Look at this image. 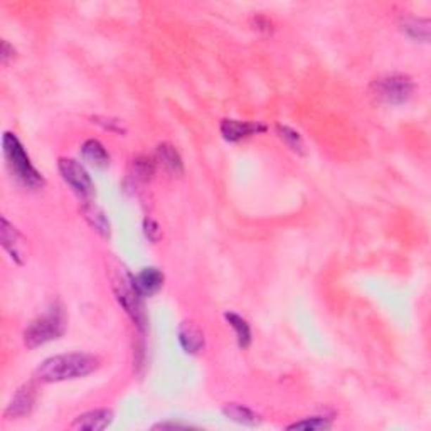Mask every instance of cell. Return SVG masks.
<instances>
[{"mask_svg": "<svg viewBox=\"0 0 431 431\" xmlns=\"http://www.w3.org/2000/svg\"><path fill=\"white\" fill-rule=\"evenodd\" d=\"M266 127L256 122H241V120H223L221 122V134L228 142H240L247 136L263 134Z\"/></svg>", "mask_w": 431, "mask_h": 431, "instance_id": "9c48e42d", "label": "cell"}, {"mask_svg": "<svg viewBox=\"0 0 431 431\" xmlns=\"http://www.w3.org/2000/svg\"><path fill=\"white\" fill-rule=\"evenodd\" d=\"M276 131H278L280 139L283 140V142L287 143L293 152L304 153V142H302V136H300V134H298V131L292 130V128L285 127V125L276 127Z\"/></svg>", "mask_w": 431, "mask_h": 431, "instance_id": "d6986e66", "label": "cell"}, {"mask_svg": "<svg viewBox=\"0 0 431 431\" xmlns=\"http://www.w3.org/2000/svg\"><path fill=\"white\" fill-rule=\"evenodd\" d=\"M224 319H226V322H228L229 326L234 328V332H236V339H238V344H240V347L241 349L250 347V344H251L250 323H247L246 320L241 317V315L234 314V311H226Z\"/></svg>", "mask_w": 431, "mask_h": 431, "instance_id": "e0dca14e", "label": "cell"}, {"mask_svg": "<svg viewBox=\"0 0 431 431\" xmlns=\"http://www.w3.org/2000/svg\"><path fill=\"white\" fill-rule=\"evenodd\" d=\"M157 153H159V159L162 164L165 165V169H169L172 174H182L184 172V164H182L181 155L176 150V147L170 143H160L159 148H157Z\"/></svg>", "mask_w": 431, "mask_h": 431, "instance_id": "ac0fdd59", "label": "cell"}, {"mask_svg": "<svg viewBox=\"0 0 431 431\" xmlns=\"http://www.w3.org/2000/svg\"><path fill=\"white\" fill-rule=\"evenodd\" d=\"M332 426L330 420L322 416H314L307 418V420L297 421V423L287 426V430H310V431H320V430H328Z\"/></svg>", "mask_w": 431, "mask_h": 431, "instance_id": "ffe728a7", "label": "cell"}, {"mask_svg": "<svg viewBox=\"0 0 431 431\" xmlns=\"http://www.w3.org/2000/svg\"><path fill=\"white\" fill-rule=\"evenodd\" d=\"M134 167H135L136 177H140V179H143V181H147V179H150V176H153V170H155V164H153V160L148 159V157H139V159L135 160Z\"/></svg>", "mask_w": 431, "mask_h": 431, "instance_id": "44dd1931", "label": "cell"}, {"mask_svg": "<svg viewBox=\"0 0 431 431\" xmlns=\"http://www.w3.org/2000/svg\"><path fill=\"white\" fill-rule=\"evenodd\" d=\"M100 361L89 354H61L46 359L36 371V378L42 382H61L78 379L95 373Z\"/></svg>", "mask_w": 431, "mask_h": 431, "instance_id": "6da1fadb", "label": "cell"}, {"mask_svg": "<svg viewBox=\"0 0 431 431\" xmlns=\"http://www.w3.org/2000/svg\"><path fill=\"white\" fill-rule=\"evenodd\" d=\"M112 421L113 413L110 409H93V411H88L76 418L72 428L84 431H101L108 428Z\"/></svg>", "mask_w": 431, "mask_h": 431, "instance_id": "8fae6325", "label": "cell"}, {"mask_svg": "<svg viewBox=\"0 0 431 431\" xmlns=\"http://www.w3.org/2000/svg\"><path fill=\"white\" fill-rule=\"evenodd\" d=\"M34 403H36V387L31 382L24 384L19 391L15 392V396L12 398L11 404L6 409V416L11 420L15 418H22L32 411Z\"/></svg>", "mask_w": 431, "mask_h": 431, "instance_id": "30bf717a", "label": "cell"}, {"mask_svg": "<svg viewBox=\"0 0 431 431\" xmlns=\"http://www.w3.org/2000/svg\"><path fill=\"white\" fill-rule=\"evenodd\" d=\"M66 332V315L61 307L54 305L41 317L32 320L24 330V344L27 349H36L41 345L56 340Z\"/></svg>", "mask_w": 431, "mask_h": 431, "instance_id": "3957f363", "label": "cell"}, {"mask_svg": "<svg viewBox=\"0 0 431 431\" xmlns=\"http://www.w3.org/2000/svg\"><path fill=\"white\" fill-rule=\"evenodd\" d=\"M131 285L142 297L155 295L164 287V273L159 268H143L142 271L131 276Z\"/></svg>", "mask_w": 431, "mask_h": 431, "instance_id": "ba28073f", "label": "cell"}, {"mask_svg": "<svg viewBox=\"0 0 431 431\" xmlns=\"http://www.w3.org/2000/svg\"><path fill=\"white\" fill-rule=\"evenodd\" d=\"M373 88L379 100L390 105H403L413 96L415 83L404 75H392L375 81Z\"/></svg>", "mask_w": 431, "mask_h": 431, "instance_id": "277c9868", "label": "cell"}, {"mask_svg": "<svg viewBox=\"0 0 431 431\" xmlns=\"http://www.w3.org/2000/svg\"><path fill=\"white\" fill-rule=\"evenodd\" d=\"M255 22H256V29H258V31H264V32L271 31V22L266 19V17H256Z\"/></svg>", "mask_w": 431, "mask_h": 431, "instance_id": "603a6c76", "label": "cell"}, {"mask_svg": "<svg viewBox=\"0 0 431 431\" xmlns=\"http://www.w3.org/2000/svg\"><path fill=\"white\" fill-rule=\"evenodd\" d=\"M143 233H145V236H147L152 243H157V241L160 240V236H162V231H160L159 224H157L155 221H152V219H145L143 221Z\"/></svg>", "mask_w": 431, "mask_h": 431, "instance_id": "7402d4cb", "label": "cell"}, {"mask_svg": "<svg viewBox=\"0 0 431 431\" xmlns=\"http://www.w3.org/2000/svg\"><path fill=\"white\" fill-rule=\"evenodd\" d=\"M58 169L61 177L79 198L91 199L95 195V184L83 165L72 159H59Z\"/></svg>", "mask_w": 431, "mask_h": 431, "instance_id": "5b68a950", "label": "cell"}, {"mask_svg": "<svg viewBox=\"0 0 431 431\" xmlns=\"http://www.w3.org/2000/svg\"><path fill=\"white\" fill-rule=\"evenodd\" d=\"M177 339L187 354H198L204 349V334L194 322H182L179 326Z\"/></svg>", "mask_w": 431, "mask_h": 431, "instance_id": "7c38bea8", "label": "cell"}, {"mask_svg": "<svg viewBox=\"0 0 431 431\" xmlns=\"http://www.w3.org/2000/svg\"><path fill=\"white\" fill-rule=\"evenodd\" d=\"M81 155H83L84 162H88L89 165L96 169H105L108 167L110 164V155L106 152V148L103 147V143L98 142V140L91 139L86 140L81 147Z\"/></svg>", "mask_w": 431, "mask_h": 431, "instance_id": "4fadbf2b", "label": "cell"}, {"mask_svg": "<svg viewBox=\"0 0 431 431\" xmlns=\"http://www.w3.org/2000/svg\"><path fill=\"white\" fill-rule=\"evenodd\" d=\"M155 430H165V428H187L186 425H179V423H160L153 426Z\"/></svg>", "mask_w": 431, "mask_h": 431, "instance_id": "d4e9b609", "label": "cell"}, {"mask_svg": "<svg viewBox=\"0 0 431 431\" xmlns=\"http://www.w3.org/2000/svg\"><path fill=\"white\" fill-rule=\"evenodd\" d=\"M115 295H117V300L120 302V305L123 307V310L130 315V319L134 320L135 326L139 328H145V323H147V314H145V307L142 302V295L136 292L134 285L130 281L125 280H117L113 285Z\"/></svg>", "mask_w": 431, "mask_h": 431, "instance_id": "8992f818", "label": "cell"}, {"mask_svg": "<svg viewBox=\"0 0 431 431\" xmlns=\"http://www.w3.org/2000/svg\"><path fill=\"white\" fill-rule=\"evenodd\" d=\"M14 53H15L14 48H11V44H8L7 41H4L2 42V63L7 64L8 59L14 58Z\"/></svg>", "mask_w": 431, "mask_h": 431, "instance_id": "cb8c5ba5", "label": "cell"}, {"mask_svg": "<svg viewBox=\"0 0 431 431\" xmlns=\"http://www.w3.org/2000/svg\"><path fill=\"white\" fill-rule=\"evenodd\" d=\"M0 240H2L4 250L11 255L12 262L17 264H24L29 258V241L25 240L24 234L7 221V217H2L0 223Z\"/></svg>", "mask_w": 431, "mask_h": 431, "instance_id": "52a82bcc", "label": "cell"}, {"mask_svg": "<svg viewBox=\"0 0 431 431\" xmlns=\"http://www.w3.org/2000/svg\"><path fill=\"white\" fill-rule=\"evenodd\" d=\"M2 150L4 157H6L7 167L12 172L17 181L20 184L29 187V189H39L44 186V179L36 167L32 165L31 159L25 153L22 143L19 142V139L11 131H6L2 139Z\"/></svg>", "mask_w": 431, "mask_h": 431, "instance_id": "7a4b0ae2", "label": "cell"}, {"mask_svg": "<svg viewBox=\"0 0 431 431\" xmlns=\"http://www.w3.org/2000/svg\"><path fill=\"white\" fill-rule=\"evenodd\" d=\"M223 415L228 418V420L234 421V423L245 425V426H258L259 421H262L253 409H250L247 406H243V404H236V403L226 404V406L223 408Z\"/></svg>", "mask_w": 431, "mask_h": 431, "instance_id": "9a60e30c", "label": "cell"}, {"mask_svg": "<svg viewBox=\"0 0 431 431\" xmlns=\"http://www.w3.org/2000/svg\"><path fill=\"white\" fill-rule=\"evenodd\" d=\"M81 212H83L84 219L88 221V224L91 226L100 236L110 238V233H112V229H110V221L100 207L91 202H84V206L81 207Z\"/></svg>", "mask_w": 431, "mask_h": 431, "instance_id": "5bb4252c", "label": "cell"}, {"mask_svg": "<svg viewBox=\"0 0 431 431\" xmlns=\"http://www.w3.org/2000/svg\"><path fill=\"white\" fill-rule=\"evenodd\" d=\"M401 31L415 41H430V20L420 17H406L401 20Z\"/></svg>", "mask_w": 431, "mask_h": 431, "instance_id": "2e32d148", "label": "cell"}]
</instances>
